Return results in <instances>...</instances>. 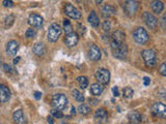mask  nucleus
I'll list each match as a JSON object with an SVG mask.
<instances>
[{
	"label": "nucleus",
	"mask_w": 166,
	"mask_h": 124,
	"mask_svg": "<svg viewBox=\"0 0 166 124\" xmlns=\"http://www.w3.org/2000/svg\"><path fill=\"white\" fill-rule=\"evenodd\" d=\"M110 45H111L113 55H114L115 58L122 59V60L127 58L128 47L124 44V42H115V40H112Z\"/></svg>",
	"instance_id": "nucleus-1"
},
{
	"label": "nucleus",
	"mask_w": 166,
	"mask_h": 124,
	"mask_svg": "<svg viewBox=\"0 0 166 124\" xmlns=\"http://www.w3.org/2000/svg\"><path fill=\"white\" fill-rule=\"evenodd\" d=\"M141 56L144 60V63L147 67H154L156 64H157L158 58H157V54H156L155 51L150 49H147L143 50L141 52Z\"/></svg>",
	"instance_id": "nucleus-2"
},
{
	"label": "nucleus",
	"mask_w": 166,
	"mask_h": 124,
	"mask_svg": "<svg viewBox=\"0 0 166 124\" xmlns=\"http://www.w3.org/2000/svg\"><path fill=\"white\" fill-rule=\"evenodd\" d=\"M133 39H134V40L137 44L144 45L148 42L150 36H148L147 30L143 29L142 27H138V28L135 29L134 32H133Z\"/></svg>",
	"instance_id": "nucleus-3"
},
{
	"label": "nucleus",
	"mask_w": 166,
	"mask_h": 124,
	"mask_svg": "<svg viewBox=\"0 0 166 124\" xmlns=\"http://www.w3.org/2000/svg\"><path fill=\"white\" fill-rule=\"evenodd\" d=\"M61 27L59 26L57 23H53L50 25L49 29H48V40L51 42H57L59 39V36L61 35Z\"/></svg>",
	"instance_id": "nucleus-4"
},
{
	"label": "nucleus",
	"mask_w": 166,
	"mask_h": 124,
	"mask_svg": "<svg viewBox=\"0 0 166 124\" xmlns=\"http://www.w3.org/2000/svg\"><path fill=\"white\" fill-rule=\"evenodd\" d=\"M52 105H53V107L55 109H57V110H59V111L64 110L67 105V96L64 94H62V93H57V94H55L53 96V98H52Z\"/></svg>",
	"instance_id": "nucleus-5"
},
{
	"label": "nucleus",
	"mask_w": 166,
	"mask_h": 124,
	"mask_svg": "<svg viewBox=\"0 0 166 124\" xmlns=\"http://www.w3.org/2000/svg\"><path fill=\"white\" fill-rule=\"evenodd\" d=\"M95 79L102 85H106L110 81V72L106 68H100L95 72Z\"/></svg>",
	"instance_id": "nucleus-6"
},
{
	"label": "nucleus",
	"mask_w": 166,
	"mask_h": 124,
	"mask_svg": "<svg viewBox=\"0 0 166 124\" xmlns=\"http://www.w3.org/2000/svg\"><path fill=\"white\" fill-rule=\"evenodd\" d=\"M64 14L67 15L69 18L74 19V20H79L80 18H81V12L78 11L76 7L73 6L72 4H70V3H67V5H65Z\"/></svg>",
	"instance_id": "nucleus-7"
},
{
	"label": "nucleus",
	"mask_w": 166,
	"mask_h": 124,
	"mask_svg": "<svg viewBox=\"0 0 166 124\" xmlns=\"http://www.w3.org/2000/svg\"><path fill=\"white\" fill-rule=\"evenodd\" d=\"M137 8H138V3L135 0H126L125 1L124 9L128 16H133L137 12Z\"/></svg>",
	"instance_id": "nucleus-8"
},
{
	"label": "nucleus",
	"mask_w": 166,
	"mask_h": 124,
	"mask_svg": "<svg viewBox=\"0 0 166 124\" xmlns=\"http://www.w3.org/2000/svg\"><path fill=\"white\" fill-rule=\"evenodd\" d=\"M28 23L34 28H41L44 24V19L37 14H31L28 18Z\"/></svg>",
	"instance_id": "nucleus-9"
},
{
	"label": "nucleus",
	"mask_w": 166,
	"mask_h": 124,
	"mask_svg": "<svg viewBox=\"0 0 166 124\" xmlns=\"http://www.w3.org/2000/svg\"><path fill=\"white\" fill-rule=\"evenodd\" d=\"M143 20H144L145 24H147V26L148 27V28L156 29L158 22H157V19H156L152 14H150L148 12H145L144 14H143Z\"/></svg>",
	"instance_id": "nucleus-10"
},
{
	"label": "nucleus",
	"mask_w": 166,
	"mask_h": 124,
	"mask_svg": "<svg viewBox=\"0 0 166 124\" xmlns=\"http://www.w3.org/2000/svg\"><path fill=\"white\" fill-rule=\"evenodd\" d=\"M88 56L92 61H99L102 57V53L101 50L98 48V45H92L88 50Z\"/></svg>",
	"instance_id": "nucleus-11"
},
{
	"label": "nucleus",
	"mask_w": 166,
	"mask_h": 124,
	"mask_svg": "<svg viewBox=\"0 0 166 124\" xmlns=\"http://www.w3.org/2000/svg\"><path fill=\"white\" fill-rule=\"evenodd\" d=\"M95 119L99 124H106L108 122V114L104 109H99L95 113Z\"/></svg>",
	"instance_id": "nucleus-12"
},
{
	"label": "nucleus",
	"mask_w": 166,
	"mask_h": 124,
	"mask_svg": "<svg viewBox=\"0 0 166 124\" xmlns=\"http://www.w3.org/2000/svg\"><path fill=\"white\" fill-rule=\"evenodd\" d=\"M153 112L161 118L166 119V105L161 102H156L153 106Z\"/></svg>",
	"instance_id": "nucleus-13"
},
{
	"label": "nucleus",
	"mask_w": 166,
	"mask_h": 124,
	"mask_svg": "<svg viewBox=\"0 0 166 124\" xmlns=\"http://www.w3.org/2000/svg\"><path fill=\"white\" fill-rule=\"evenodd\" d=\"M19 50V44L16 40H11L6 45V54L9 56H16Z\"/></svg>",
	"instance_id": "nucleus-14"
},
{
	"label": "nucleus",
	"mask_w": 166,
	"mask_h": 124,
	"mask_svg": "<svg viewBox=\"0 0 166 124\" xmlns=\"http://www.w3.org/2000/svg\"><path fill=\"white\" fill-rule=\"evenodd\" d=\"M64 42L67 47L73 48L78 44V42H79V36H78V34L76 32H71V33L67 34Z\"/></svg>",
	"instance_id": "nucleus-15"
},
{
	"label": "nucleus",
	"mask_w": 166,
	"mask_h": 124,
	"mask_svg": "<svg viewBox=\"0 0 166 124\" xmlns=\"http://www.w3.org/2000/svg\"><path fill=\"white\" fill-rule=\"evenodd\" d=\"M11 98V90L5 85L0 84V102H6Z\"/></svg>",
	"instance_id": "nucleus-16"
},
{
	"label": "nucleus",
	"mask_w": 166,
	"mask_h": 124,
	"mask_svg": "<svg viewBox=\"0 0 166 124\" xmlns=\"http://www.w3.org/2000/svg\"><path fill=\"white\" fill-rule=\"evenodd\" d=\"M128 120L131 124H139L141 122V115L137 111H132L128 114Z\"/></svg>",
	"instance_id": "nucleus-17"
},
{
	"label": "nucleus",
	"mask_w": 166,
	"mask_h": 124,
	"mask_svg": "<svg viewBox=\"0 0 166 124\" xmlns=\"http://www.w3.org/2000/svg\"><path fill=\"white\" fill-rule=\"evenodd\" d=\"M12 118H14V121L17 124H26V119H25V116L22 110L15 111L14 115H12Z\"/></svg>",
	"instance_id": "nucleus-18"
},
{
	"label": "nucleus",
	"mask_w": 166,
	"mask_h": 124,
	"mask_svg": "<svg viewBox=\"0 0 166 124\" xmlns=\"http://www.w3.org/2000/svg\"><path fill=\"white\" fill-rule=\"evenodd\" d=\"M32 51H33V53L36 56L42 57L46 54V47H45V45L42 44V42H36V44L33 45Z\"/></svg>",
	"instance_id": "nucleus-19"
},
{
	"label": "nucleus",
	"mask_w": 166,
	"mask_h": 124,
	"mask_svg": "<svg viewBox=\"0 0 166 124\" xmlns=\"http://www.w3.org/2000/svg\"><path fill=\"white\" fill-rule=\"evenodd\" d=\"M150 7H152V11L156 12V14H160L164 9V4L161 0H154V1L150 3Z\"/></svg>",
	"instance_id": "nucleus-20"
},
{
	"label": "nucleus",
	"mask_w": 166,
	"mask_h": 124,
	"mask_svg": "<svg viewBox=\"0 0 166 124\" xmlns=\"http://www.w3.org/2000/svg\"><path fill=\"white\" fill-rule=\"evenodd\" d=\"M115 12H116V9H115V7L112 6L111 4H105V5L102 7V14L103 16L106 18L112 16Z\"/></svg>",
	"instance_id": "nucleus-21"
},
{
	"label": "nucleus",
	"mask_w": 166,
	"mask_h": 124,
	"mask_svg": "<svg viewBox=\"0 0 166 124\" xmlns=\"http://www.w3.org/2000/svg\"><path fill=\"white\" fill-rule=\"evenodd\" d=\"M103 90H104V87H103L102 84H100V83H95V84L92 85V87H90V92H92V95H101Z\"/></svg>",
	"instance_id": "nucleus-22"
},
{
	"label": "nucleus",
	"mask_w": 166,
	"mask_h": 124,
	"mask_svg": "<svg viewBox=\"0 0 166 124\" xmlns=\"http://www.w3.org/2000/svg\"><path fill=\"white\" fill-rule=\"evenodd\" d=\"M88 22H89V24L92 25V27H95V28H97V27L99 26L100 19H99V17H98V15L95 14V12L92 11L89 14V16H88Z\"/></svg>",
	"instance_id": "nucleus-23"
},
{
	"label": "nucleus",
	"mask_w": 166,
	"mask_h": 124,
	"mask_svg": "<svg viewBox=\"0 0 166 124\" xmlns=\"http://www.w3.org/2000/svg\"><path fill=\"white\" fill-rule=\"evenodd\" d=\"M126 34L122 30H115L112 33V40H115L117 42H124Z\"/></svg>",
	"instance_id": "nucleus-24"
},
{
	"label": "nucleus",
	"mask_w": 166,
	"mask_h": 124,
	"mask_svg": "<svg viewBox=\"0 0 166 124\" xmlns=\"http://www.w3.org/2000/svg\"><path fill=\"white\" fill-rule=\"evenodd\" d=\"M77 82L81 89H85L88 86V80H87L86 77H83V75H80V77L77 78Z\"/></svg>",
	"instance_id": "nucleus-25"
},
{
	"label": "nucleus",
	"mask_w": 166,
	"mask_h": 124,
	"mask_svg": "<svg viewBox=\"0 0 166 124\" xmlns=\"http://www.w3.org/2000/svg\"><path fill=\"white\" fill-rule=\"evenodd\" d=\"M72 93H73V96H74V98L77 100V102H84V96H83V94L80 91H78L77 89H74L72 91Z\"/></svg>",
	"instance_id": "nucleus-26"
},
{
	"label": "nucleus",
	"mask_w": 166,
	"mask_h": 124,
	"mask_svg": "<svg viewBox=\"0 0 166 124\" xmlns=\"http://www.w3.org/2000/svg\"><path fill=\"white\" fill-rule=\"evenodd\" d=\"M78 112L82 115H87L90 112V108L86 105H80L79 108H78Z\"/></svg>",
	"instance_id": "nucleus-27"
},
{
	"label": "nucleus",
	"mask_w": 166,
	"mask_h": 124,
	"mask_svg": "<svg viewBox=\"0 0 166 124\" xmlns=\"http://www.w3.org/2000/svg\"><path fill=\"white\" fill-rule=\"evenodd\" d=\"M64 31H65V33H67V34L73 32V26L71 25V23H70L69 20H67V19L64 21Z\"/></svg>",
	"instance_id": "nucleus-28"
},
{
	"label": "nucleus",
	"mask_w": 166,
	"mask_h": 124,
	"mask_svg": "<svg viewBox=\"0 0 166 124\" xmlns=\"http://www.w3.org/2000/svg\"><path fill=\"white\" fill-rule=\"evenodd\" d=\"M134 94V91L131 87H126L124 91H123V95H124L125 98H131Z\"/></svg>",
	"instance_id": "nucleus-29"
},
{
	"label": "nucleus",
	"mask_w": 166,
	"mask_h": 124,
	"mask_svg": "<svg viewBox=\"0 0 166 124\" xmlns=\"http://www.w3.org/2000/svg\"><path fill=\"white\" fill-rule=\"evenodd\" d=\"M14 21H15V17L14 16H9L5 18V21H4V26L5 28H9L12 24H14Z\"/></svg>",
	"instance_id": "nucleus-30"
},
{
	"label": "nucleus",
	"mask_w": 166,
	"mask_h": 124,
	"mask_svg": "<svg viewBox=\"0 0 166 124\" xmlns=\"http://www.w3.org/2000/svg\"><path fill=\"white\" fill-rule=\"evenodd\" d=\"M25 35H26L27 39H34L36 35V30H34V29L30 28V29L27 30L26 32H25Z\"/></svg>",
	"instance_id": "nucleus-31"
},
{
	"label": "nucleus",
	"mask_w": 166,
	"mask_h": 124,
	"mask_svg": "<svg viewBox=\"0 0 166 124\" xmlns=\"http://www.w3.org/2000/svg\"><path fill=\"white\" fill-rule=\"evenodd\" d=\"M51 115L55 118H62L64 117L62 113L60 112L59 110H57V109H53V110H51Z\"/></svg>",
	"instance_id": "nucleus-32"
},
{
	"label": "nucleus",
	"mask_w": 166,
	"mask_h": 124,
	"mask_svg": "<svg viewBox=\"0 0 166 124\" xmlns=\"http://www.w3.org/2000/svg\"><path fill=\"white\" fill-rule=\"evenodd\" d=\"M103 30H104L105 32H109V30L111 29V23H110V21H108V20H106V21L103 22Z\"/></svg>",
	"instance_id": "nucleus-33"
},
{
	"label": "nucleus",
	"mask_w": 166,
	"mask_h": 124,
	"mask_svg": "<svg viewBox=\"0 0 166 124\" xmlns=\"http://www.w3.org/2000/svg\"><path fill=\"white\" fill-rule=\"evenodd\" d=\"M159 72L163 75V77H166V60L161 64V66L159 68Z\"/></svg>",
	"instance_id": "nucleus-34"
},
{
	"label": "nucleus",
	"mask_w": 166,
	"mask_h": 124,
	"mask_svg": "<svg viewBox=\"0 0 166 124\" xmlns=\"http://www.w3.org/2000/svg\"><path fill=\"white\" fill-rule=\"evenodd\" d=\"M2 4H3L4 7H12L14 6V2H12V0H3Z\"/></svg>",
	"instance_id": "nucleus-35"
},
{
	"label": "nucleus",
	"mask_w": 166,
	"mask_h": 124,
	"mask_svg": "<svg viewBox=\"0 0 166 124\" xmlns=\"http://www.w3.org/2000/svg\"><path fill=\"white\" fill-rule=\"evenodd\" d=\"M112 93H113V95H114L115 97H117V96H119V88H117L116 86L112 88Z\"/></svg>",
	"instance_id": "nucleus-36"
},
{
	"label": "nucleus",
	"mask_w": 166,
	"mask_h": 124,
	"mask_svg": "<svg viewBox=\"0 0 166 124\" xmlns=\"http://www.w3.org/2000/svg\"><path fill=\"white\" fill-rule=\"evenodd\" d=\"M33 95L36 100H40L42 98V92H39V91H36V92L33 93Z\"/></svg>",
	"instance_id": "nucleus-37"
},
{
	"label": "nucleus",
	"mask_w": 166,
	"mask_h": 124,
	"mask_svg": "<svg viewBox=\"0 0 166 124\" xmlns=\"http://www.w3.org/2000/svg\"><path fill=\"white\" fill-rule=\"evenodd\" d=\"M150 84V78H147V77L143 78V85H144V86H148Z\"/></svg>",
	"instance_id": "nucleus-38"
},
{
	"label": "nucleus",
	"mask_w": 166,
	"mask_h": 124,
	"mask_svg": "<svg viewBox=\"0 0 166 124\" xmlns=\"http://www.w3.org/2000/svg\"><path fill=\"white\" fill-rule=\"evenodd\" d=\"M3 68H4V70H5L6 72H12V67L9 66V65H7V64H4L3 65Z\"/></svg>",
	"instance_id": "nucleus-39"
},
{
	"label": "nucleus",
	"mask_w": 166,
	"mask_h": 124,
	"mask_svg": "<svg viewBox=\"0 0 166 124\" xmlns=\"http://www.w3.org/2000/svg\"><path fill=\"white\" fill-rule=\"evenodd\" d=\"M89 102H90V105H92V106H95V105H98V102H99L97 99H90Z\"/></svg>",
	"instance_id": "nucleus-40"
},
{
	"label": "nucleus",
	"mask_w": 166,
	"mask_h": 124,
	"mask_svg": "<svg viewBox=\"0 0 166 124\" xmlns=\"http://www.w3.org/2000/svg\"><path fill=\"white\" fill-rule=\"evenodd\" d=\"M47 120H48V123H49V124H54L53 118H52V117H50V116H49V117L47 118Z\"/></svg>",
	"instance_id": "nucleus-41"
},
{
	"label": "nucleus",
	"mask_w": 166,
	"mask_h": 124,
	"mask_svg": "<svg viewBox=\"0 0 166 124\" xmlns=\"http://www.w3.org/2000/svg\"><path fill=\"white\" fill-rule=\"evenodd\" d=\"M21 60V57H17L14 59V64H17V63H19V61Z\"/></svg>",
	"instance_id": "nucleus-42"
},
{
	"label": "nucleus",
	"mask_w": 166,
	"mask_h": 124,
	"mask_svg": "<svg viewBox=\"0 0 166 124\" xmlns=\"http://www.w3.org/2000/svg\"><path fill=\"white\" fill-rule=\"evenodd\" d=\"M95 3H97V4H101L104 0H95Z\"/></svg>",
	"instance_id": "nucleus-43"
},
{
	"label": "nucleus",
	"mask_w": 166,
	"mask_h": 124,
	"mask_svg": "<svg viewBox=\"0 0 166 124\" xmlns=\"http://www.w3.org/2000/svg\"><path fill=\"white\" fill-rule=\"evenodd\" d=\"M74 114H76V110H75L74 107H72V115H74Z\"/></svg>",
	"instance_id": "nucleus-44"
},
{
	"label": "nucleus",
	"mask_w": 166,
	"mask_h": 124,
	"mask_svg": "<svg viewBox=\"0 0 166 124\" xmlns=\"http://www.w3.org/2000/svg\"><path fill=\"white\" fill-rule=\"evenodd\" d=\"M62 124H67V123H62Z\"/></svg>",
	"instance_id": "nucleus-45"
}]
</instances>
